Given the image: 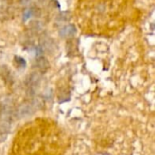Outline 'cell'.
Instances as JSON below:
<instances>
[{"label": "cell", "mask_w": 155, "mask_h": 155, "mask_svg": "<svg viewBox=\"0 0 155 155\" xmlns=\"http://www.w3.org/2000/svg\"><path fill=\"white\" fill-rule=\"evenodd\" d=\"M0 75L2 78L8 84H11L13 82V77L11 75V72L7 69L6 66H1L0 67Z\"/></svg>", "instance_id": "7"}, {"label": "cell", "mask_w": 155, "mask_h": 155, "mask_svg": "<svg viewBox=\"0 0 155 155\" xmlns=\"http://www.w3.org/2000/svg\"><path fill=\"white\" fill-rule=\"evenodd\" d=\"M75 34H76V28H75V25H73V24H69V25H64L59 30V35L63 38L71 37V36L74 35Z\"/></svg>", "instance_id": "6"}, {"label": "cell", "mask_w": 155, "mask_h": 155, "mask_svg": "<svg viewBox=\"0 0 155 155\" xmlns=\"http://www.w3.org/2000/svg\"><path fill=\"white\" fill-rule=\"evenodd\" d=\"M39 46L42 48L43 52H47L48 54H52L56 49V45L54 40H53L49 35H45L40 37Z\"/></svg>", "instance_id": "4"}, {"label": "cell", "mask_w": 155, "mask_h": 155, "mask_svg": "<svg viewBox=\"0 0 155 155\" xmlns=\"http://www.w3.org/2000/svg\"><path fill=\"white\" fill-rule=\"evenodd\" d=\"M35 67L37 68V72L44 74L48 71L50 68V64L49 61L43 55L37 56L35 59Z\"/></svg>", "instance_id": "5"}, {"label": "cell", "mask_w": 155, "mask_h": 155, "mask_svg": "<svg viewBox=\"0 0 155 155\" xmlns=\"http://www.w3.org/2000/svg\"><path fill=\"white\" fill-rule=\"evenodd\" d=\"M31 1H32V0H19V2H20V4H21L22 5H27Z\"/></svg>", "instance_id": "12"}, {"label": "cell", "mask_w": 155, "mask_h": 155, "mask_svg": "<svg viewBox=\"0 0 155 155\" xmlns=\"http://www.w3.org/2000/svg\"><path fill=\"white\" fill-rule=\"evenodd\" d=\"M34 15V9L33 8H25L24 11H23V15H22V17H23V21H27L29 20L32 16Z\"/></svg>", "instance_id": "9"}, {"label": "cell", "mask_w": 155, "mask_h": 155, "mask_svg": "<svg viewBox=\"0 0 155 155\" xmlns=\"http://www.w3.org/2000/svg\"><path fill=\"white\" fill-rule=\"evenodd\" d=\"M14 105L11 99H5L0 104V142H4L9 134L14 118Z\"/></svg>", "instance_id": "1"}, {"label": "cell", "mask_w": 155, "mask_h": 155, "mask_svg": "<svg viewBox=\"0 0 155 155\" xmlns=\"http://www.w3.org/2000/svg\"><path fill=\"white\" fill-rule=\"evenodd\" d=\"M42 81V74L39 72H33L27 75L25 81V85L26 88V95L30 98H33L36 92L38 87L40 86Z\"/></svg>", "instance_id": "2"}, {"label": "cell", "mask_w": 155, "mask_h": 155, "mask_svg": "<svg viewBox=\"0 0 155 155\" xmlns=\"http://www.w3.org/2000/svg\"><path fill=\"white\" fill-rule=\"evenodd\" d=\"M59 17H60V22H64V21H66L67 19H68V15H67V13H63V14H61L60 15H59Z\"/></svg>", "instance_id": "11"}, {"label": "cell", "mask_w": 155, "mask_h": 155, "mask_svg": "<svg viewBox=\"0 0 155 155\" xmlns=\"http://www.w3.org/2000/svg\"><path fill=\"white\" fill-rule=\"evenodd\" d=\"M14 60H15V64H16L17 67H19V68H21V69L25 68V66H26V61H25V59H24V58L21 57V56L15 55Z\"/></svg>", "instance_id": "10"}, {"label": "cell", "mask_w": 155, "mask_h": 155, "mask_svg": "<svg viewBox=\"0 0 155 155\" xmlns=\"http://www.w3.org/2000/svg\"><path fill=\"white\" fill-rule=\"evenodd\" d=\"M8 6V0H0V19H4L7 15Z\"/></svg>", "instance_id": "8"}, {"label": "cell", "mask_w": 155, "mask_h": 155, "mask_svg": "<svg viewBox=\"0 0 155 155\" xmlns=\"http://www.w3.org/2000/svg\"><path fill=\"white\" fill-rule=\"evenodd\" d=\"M38 104H39L38 101L26 102L25 104H22L21 105L18 106V108L15 112V116L19 119L30 116L31 114H33L35 112Z\"/></svg>", "instance_id": "3"}]
</instances>
